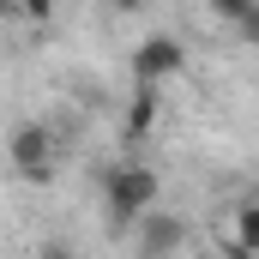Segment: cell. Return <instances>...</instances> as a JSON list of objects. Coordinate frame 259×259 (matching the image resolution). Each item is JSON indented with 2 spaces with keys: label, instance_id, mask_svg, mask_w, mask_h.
I'll list each match as a JSON object with an SVG mask.
<instances>
[{
  "label": "cell",
  "instance_id": "cell-1",
  "mask_svg": "<svg viewBox=\"0 0 259 259\" xmlns=\"http://www.w3.org/2000/svg\"><path fill=\"white\" fill-rule=\"evenodd\" d=\"M157 193H163L157 169H145V163H121V169L109 175V193H103L109 229H133L139 217H151V211H157Z\"/></svg>",
  "mask_w": 259,
  "mask_h": 259
},
{
  "label": "cell",
  "instance_id": "cell-2",
  "mask_svg": "<svg viewBox=\"0 0 259 259\" xmlns=\"http://www.w3.org/2000/svg\"><path fill=\"white\" fill-rule=\"evenodd\" d=\"M6 157H12V169H18L24 181H49V175H55V139H49V127H42V121L12 127Z\"/></svg>",
  "mask_w": 259,
  "mask_h": 259
},
{
  "label": "cell",
  "instance_id": "cell-3",
  "mask_svg": "<svg viewBox=\"0 0 259 259\" xmlns=\"http://www.w3.org/2000/svg\"><path fill=\"white\" fill-rule=\"evenodd\" d=\"M133 241H139V259H169V253H181V241H187V223L181 217H169L163 205L151 211V217H139L127 229Z\"/></svg>",
  "mask_w": 259,
  "mask_h": 259
},
{
  "label": "cell",
  "instance_id": "cell-4",
  "mask_svg": "<svg viewBox=\"0 0 259 259\" xmlns=\"http://www.w3.org/2000/svg\"><path fill=\"white\" fill-rule=\"evenodd\" d=\"M181 61H187V55H181V42H175V36H151V42L133 55V66H139V78H145V84H157L163 72H175Z\"/></svg>",
  "mask_w": 259,
  "mask_h": 259
},
{
  "label": "cell",
  "instance_id": "cell-5",
  "mask_svg": "<svg viewBox=\"0 0 259 259\" xmlns=\"http://www.w3.org/2000/svg\"><path fill=\"white\" fill-rule=\"evenodd\" d=\"M42 259H72V247H66V241H49V247H42Z\"/></svg>",
  "mask_w": 259,
  "mask_h": 259
}]
</instances>
